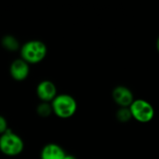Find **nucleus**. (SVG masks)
Listing matches in <instances>:
<instances>
[{
	"mask_svg": "<svg viewBox=\"0 0 159 159\" xmlns=\"http://www.w3.org/2000/svg\"><path fill=\"white\" fill-rule=\"evenodd\" d=\"M8 129V125L7 119L0 115V135L4 134Z\"/></svg>",
	"mask_w": 159,
	"mask_h": 159,
	"instance_id": "f8f14e48",
	"label": "nucleus"
},
{
	"mask_svg": "<svg viewBox=\"0 0 159 159\" xmlns=\"http://www.w3.org/2000/svg\"><path fill=\"white\" fill-rule=\"evenodd\" d=\"M129 110L132 118L141 123H148L155 116V109L153 105L143 99L134 100L129 106Z\"/></svg>",
	"mask_w": 159,
	"mask_h": 159,
	"instance_id": "20e7f679",
	"label": "nucleus"
},
{
	"mask_svg": "<svg viewBox=\"0 0 159 159\" xmlns=\"http://www.w3.org/2000/svg\"><path fill=\"white\" fill-rule=\"evenodd\" d=\"M157 50H158L159 52V36L158 38H157Z\"/></svg>",
	"mask_w": 159,
	"mask_h": 159,
	"instance_id": "4468645a",
	"label": "nucleus"
},
{
	"mask_svg": "<svg viewBox=\"0 0 159 159\" xmlns=\"http://www.w3.org/2000/svg\"><path fill=\"white\" fill-rule=\"evenodd\" d=\"M24 142L15 132L8 129L0 135V152L7 157H17L23 152Z\"/></svg>",
	"mask_w": 159,
	"mask_h": 159,
	"instance_id": "7ed1b4c3",
	"label": "nucleus"
},
{
	"mask_svg": "<svg viewBox=\"0 0 159 159\" xmlns=\"http://www.w3.org/2000/svg\"><path fill=\"white\" fill-rule=\"evenodd\" d=\"M112 97L116 103H117L120 107L129 108L134 102L132 91L129 88L124 86L116 87L112 92Z\"/></svg>",
	"mask_w": 159,
	"mask_h": 159,
	"instance_id": "0eeeda50",
	"label": "nucleus"
},
{
	"mask_svg": "<svg viewBox=\"0 0 159 159\" xmlns=\"http://www.w3.org/2000/svg\"><path fill=\"white\" fill-rule=\"evenodd\" d=\"M66 153L61 146L56 143L46 144L40 153V159H64Z\"/></svg>",
	"mask_w": 159,
	"mask_h": 159,
	"instance_id": "6e6552de",
	"label": "nucleus"
},
{
	"mask_svg": "<svg viewBox=\"0 0 159 159\" xmlns=\"http://www.w3.org/2000/svg\"><path fill=\"white\" fill-rule=\"evenodd\" d=\"M116 118H117L118 121L123 122V123L129 122V121L132 118V116H131L129 107V108L120 107V108L118 109L117 113H116Z\"/></svg>",
	"mask_w": 159,
	"mask_h": 159,
	"instance_id": "9b49d317",
	"label": "nucleus"
},
{
	"mask_svg": "<svg viewBox=\"0 0 159 159\" xmlns=\"http://www.w3.org/2000/svg\"><path fill=\"white\" fill-rule=\"evenodd\" d=\"M20 58L28 64H36L45 60L48 54V48L40 40H30L20 47Z\"/></svg>",
	"mask_w": 159,
	"mask_h": 159,
	"instance_id": "f257e3e1",
	"label": "nucleus"
},
{
	"mask_svg": "<svg viewBox=\"0 0 159 159\" xmlns=\"http://www.w3.org/2000/svg\"><path fill=\"white\" fill-rule=\"evenodd\" d=\"M36 95L43 102H51L57 94V88L50 80H43L36 87Z\"/></svg>",
	"mask_w": 159,
	"mask_h": 159,
	"instance_id": "39448f33",
	"label": "nucleus"
},
{
	"mask_svg": "<svg viewBox=\"0 0 159 159\" xmlns=\"http://www.w3.org/2000/svg\"><path fill=\"white\" fill-rule=\"evenodd\" d=\"M1 45L2 47L7 50V51H17L18 49L20 48V45L17 37L11 34H6L2 37L1 39Z\"/></svg>",
	"mask_w": 159,
	"mask_h": 159,
	"instance_id": "1a4fd4ad",
	"label": "nucleus"
},
{
	"mask_svg": "<svg viewBox=\"0 0 159 159\" xmlns=\"http://www.w3.org/2000/svg\"><path fill=\"white\" fill-rule=\"evenodd\" d=\"M52 107L49 102H41L36 107V114L43 118L48 117L52 114Z\"/></svg>",
	"mask_w": 159,
	"mask_h": 159,
	"instance_id": "9d476101",
	"label": "nucleus"
},
{
	"mask_svg": "<svg viewBox=\"0 0 159 159\" xmlns=\"http://www.w3.org/2000/svg\"><path fill=\"white\" fill-rule=\"evenodd\" d=\"M10 76L16 81L25 80L30 74V64H28L21 58L14 60L9 66Z\"/></svg>",
	"mask_w": 159,
	"mask_h": 159,
	"instance_id": "423d86ee",
	"label": "nucleus"
},
{
	"mask_svg": "<svg viewBox=\"0 0 159 159\" xmlns=\"http://www.w3.org/2000/svg\"><path fill=\"white\" fill-rule=\"evenodd\" d=\"M64 159H77L75 156H73V155H67L66 154V156H65V157Z\"/></svg>",
	"mask_w": 159,
	"mask_h": 159,
	"instance_id": "ddd939ff",
	"label": "nucleus"
},
{
	"mask_svg": "<svg viewBox=\"0 0 159 159\" xmlns=\"http://www.w3.org/2000/svg\"><path fill=\"white\" fill-rule=\"evenodd\" d=\"M50 104L53 114L62 119L72 117L77 110L75 99L69 94H58Z\"/></svg>",
	"mask_w": 159,
	"mask_h": 159,
	"instance_id": "f03ea898",
	"label": "nucleus"
}]
</instances>
